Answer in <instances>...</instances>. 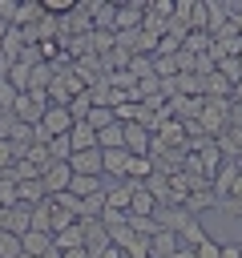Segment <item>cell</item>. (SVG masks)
<instances>
[{"instance_id":"obj_1","label":"cell","mask_w":242,"mask_h":258,"mask_svg":"<svg viewBox=\"0 0 242 258\" xmlns=\"http://www.w3.org/2000/svg\"><path fill=\"white\" fill-rule=\"evenodd\" d=\"M44 109H48V89H28V93H16V101H12L8 113L20 125H40Z\"/></svg>"},{"instance_id":"obj_2","label":"cell","mask_w":242,"mask_h":258,"mask_svg":"<svg viewBox=\"0 0 242 258\" xmlns=\"http://www.w3.org/2000/svg\"><path fill=\"white\" fill-rule=\"evenodd\" d=\"M226 113H230V101H206V109H202L198 125H202V133H206L210 141L226 133Z\"/></svg>"},{"instance_id":"obj_3","label":"cell","mask_w":242,"mask_h":258,"mask_svg":"<svg viewBox=\"0 0 242 258\" xmlns=\"http://www.w3.org/2000/svg\"><path fill=\"white\" fill-rule=\"evenodd\" d=\"M73 125H77V121L69 117V109H65V105H48V109H44V117H40V129L48 133V141H52V137H69V133H73Z\"/></svg>"},{"instance_id":"obj_4","label":"cell","mask_w":242,"mask_h":258,"mask_svg":"<svg viewBox=\"0 0 242 258\" xmlns=\"http://www.w3.org/2000/svg\"><path fill=\"white\" fill-rule=\"evenodd\" d=\"M69 181H73V169H69V161H52V165L40 173V185H44V194H48V198L65 194V189H69Z\"/></svg>"},{"instance_id":"obj_5","label":"cell","mask_w":242,"mask_h":258,"mask_svg":"<svg viewBox=\"0 0 242 258\" xmlns=\"http://www.w3.org/2000/svg\"><path fill=\"white\" fill-rule=\"evenodd\" d=\"M121 129H125V153H133V157H149L153 133H149L145 125H137V121H129V125H121Z\"/></svg>"},{"instance_id":"obj_6","label":"cell","mask_w":242,"mask_h":258,"mask_svg":"<svg viewBox=\"0 0 242 258\" xmlns=\"http://www.w3.org/2000/svg\"><path fill=\"white\" fill-rule=\"evenodd\" d=\"M145 20V0H133V4H117V24L113 32H137Z\"/></svg>"},{"instance_id":"obj_7","label":"cell","mask_w":242,"mask_h":258,"mask_svg":"<svg viewBox=\"0 0 242 258\" xmlns=\"http://www.w3.org/2000/svg\"><path fill=\"white\" fill-rule=\"evenodd\" d=\"M238 161H222L218 169H214V177H210V189H214V198L222 202V198H230V189H234V181H238Z\"/></svg>"},{"instance_id":"obj_8","label":"cell","mask_w":242,"mask_h":258,"mask_svg":"<svg viewBox=\"0 0 242 258\" xmlns=\"http://www.w3.org/2000/svg\"><path fill=\"white\" fill-rule=\"evenodd\" d=\"M69 169H73L77 177H101V149L69 153Z\"/></svg>"},{"instance_id":"obj_9","label":"cell","mask_w":242,"mask_h":258,"mask_svg":"<svg viewBox=\"0 0 242 258\" xmlns=\"http://www.w3.org/2000/svg\"><path fill=\"white\" fill-rule=\"evenodd\" d=\"M101 173H113L117 181H125V173H129V153H125V149H101Z\"/></svg>"},{"instance_id":"obj_10","label":"cell","mask_w":242,"mask_h":258,"mask_svg":"<svg viewBox=\"0 0 242 258\" xmlns=\"http://www.w3.org/2000/svg\"><path fill=\"white\" fill-rule=\"evenodd\" d=\"M0 230H8V234H16V238H24V234L32 230V210H28V206L4 210V226H0Z\"/></svg>"},{"instance_id":"obj_11","label":"cell","mask_w":242,"mask_h":258,"mask_svg":"<svg viewBox=\"0 0 242 258\" xmlns=\"http://www.w3.org/2000/svg\"><path fill=\"white\" fill-rule=\"evenodd\" d=\"M141 181H117V185H109L105 189V206L109 210H125L129 214V198H133V189H137Z\"/></svg>"},{"instance_id":"obj_12","label":"cell","mask_w":242,"mask_h":258,"mask_svg":"<svg viewBox=\"0 0 242 258\" xmlns=\"http://www.w3.org/2000/svg\"><path fill=\"white\" fill-rule=\"evenodd\" d=\"M214 206H218V198H214V189H210V185H198V189L182 202V210H186L190 218H198L202 210H214Z\"/></svg>"},{"instance_id":"obj_13","label":"cell","mask_w":242,"mask_h":258,"mask_svg":"<svg viewBox=\"0 0 242 258\" xmlns=\"http://www.w3.org/2000/svg\"><path fill=\"white\" fill-rule=\"evenodd\" d=\"M214 145H218V153H222L226 161H242V129H230V125H226V133L214 137Z\"/></svg>"},{"instance_id":"obj_14","label":"cell","mask_w":242,"mask_h":258,"mask_svg":"<svg viewBox=\"0 0 242 258\" xmlns=\"http://www.w3.org/2000/svg\"><path fill=\"white\" fill-rule=\"evenodd\" d=\"M69 145H73V153L97 149V133H93V125H89V121H77V125H73V133H69Z\"/></svg>"},{"instance_id":"obj_15","label":"cell","mask_w":242,"mask_h":258,"mask_svg":"<svg viewBox=\"0 0 242 258\" xmlns=\"http://www.w3.org/2000/svg\"><path fill=\"white\" fill-rule=\"evenodd\" d=\"M129 214H133V218H153V214H157V202H153V194H149L145 185L133 189V198H129Z\"/></svg>"},{"instance_id":"obj_16","label":"cell","mask_w":242,"mask_h":258,"mask_svg":"<svg viewBox=\"0 0 242 258\" xmlns=\"http://www.w3.org/2000/svg\"><path fill=\"white\" fill-rule=\"evenodd\" d=\"M182 242H177V234H169V230H157L153 238H149V258H173V250H177Z\"/></svg>"},{"instance_id":"obj_17","label":"cell","mask_w":242,"mask_h":258,"mask_svg":"<svg viewBox=\"0 0 242 258\" xmlns=\"http://www.w3.org/2000/svg\"><path fill=\"white\" fill-rule=\"evenodd\" d=\"M52 246L65 254V250H81L85 246V230H81V222H73L69 230H60V234H52Z\"/></svg>"},{"instance_id":"obj_18","label":"cell","mask_w":242,"mask_h":258,"mask_svg":"<svg viewBox=\"0 0 242 258\" xmlns=\"http://www.w3.org/2000/svg\"><path fill=\"white\" fill-rule=\"evenodd\" d=\"M20 250L32 254V258H44V254L52 250V234H36V230H28V234L20 238Z\"/></svg>"},{"instance_id":"obj_19","label":"cell","mask_w":242,"mask_h":258,"mask_svg":"<svg viewBox=\"0 0 242 258\" xmlns=\"http://www.w3.org/2000/svg\"><path fill=\"white\" fill-rule=\"evenodd\" d=\"M226 24H230V20H226V4H222V0H206V32L218 36Z\"/></svg>"},{"instance_id":"obj_20","label":"cell","mask_w":242,"mask_h":258,"mask_svg":"<svg viewBox=\"0 0 242 258\" xmlns=\"http://www.w3.org/2000/svg\"><path fill=\"white\" fill-rule=\"evenodd\" d=\"M97 149H125V129H121V121H113V125H105V129L97 133Z\"/></svg>"},{"instance_id":"obj_21","label":"cell","mask_w":242,"mask_h":258,"mask_svg":"<svg viewBox=\"0 0 242 258\" xmlns=\"http://www.w3.org/2000/svg\"><path fill=\"white\" fill-rule=\"evenodd\" d=\"M105 185H101V177H77L73 173V181H69V194L73 198H93V194H101Z\"/></svg>"},{"instance_id":"obj_22","label":"cell","mask_w":242,"mask_h":258,"mask_svg":"<svg viewBox=\"0 0 242 258\" xmlns=\"http://www.w3.org/2000/svg\"><path fill=\"white\" fill-rule=\"evenodd\" d=\"M153 169H157L153 157H133V153H129V173H125V181H145Z\"/></svg>"},{"instance_id":"obj_23","label":"cell","mask_w":242,"mask_h":258,"mask_svg":"<svg viewBox=\"0 0 242 258\" xmlns=\"http://www.w3.org/2000/svg\"><path fill=\"white\" fill-rule=\"evenodd\" d=\"M32 230H36V234H52V198L32 210Z\"/></svg>"},{"instance_id":"obj_24","label":"cell","mask_w":242,"mask_h":258,"mask_svg":"<svg viewBox=\"0 0 242 258\" xmlns=\"http://www.w3.org/2000/svg\"><path fill=\"white\" fill-rule=\"evenodd\" d=\"M85 121H89V125H93V133H101V129H105V125H113V121H117V117H113V109H105V105H93V109H89V117H85Z\"/></svg>"},{"instance_id":"obj_25","label":"cell","mask_w":242,"mask_h":258,"mask_svg":"<svg viewBox=\"0 0 242 258\" xmlns=\"http://www.w3.org/2000/svg\"><path fill=\"white\" fill-rule=\"evenodd\" d=\"M89 109H93V93H81V97L69 101V117H73V121H85Z\"/></svg>"},{"instance_id":"obj_26","label":"cell","mask_w":242,"mask_h":258,"mask_svg":"<svg viewBox=\"0 0 242 258\" xmlns=\"http://www.w3.org/2000/svg\"><path fill=\"white\" fill-rule=\"evenodd\" d=\"M214 69H218V73H222V77L230 81V89H234V85L242 81V64H238V56H226V60H218Z\"/></svg>"},{"instance_id":"obj_27","label":"cell","mask_w":242,"mask_h":258,"mask_svg":"<svg viewBox=\"0 0 242 258\" xmlns=\"http://www.w3.org/2000/svg\"><path fill=\"white\" fill-rule=\"evenodd\" d=\"M73 222H77V218H73V214H69L65 206H56V198H52V234H60V230H69Z\"/></svg>"},{"instance_id":"obj_28","label":"cell","mask_w":242,"mask_h":258,"mask_svg":"<svg viewBox=\"0 0 242 258\" xmlns=\"http://www.w3.org/2000/svg\"><path fill=\"white\" fill-rule=\"evenodd\" d=\"M0 258H20V238L0 230Z\"/></svg>"},{"instance_id":"obj_29","label":"cell","mask_w":242,"mask_h":258,"mask_svg":"<svg viewBox=\"0 0 242 258\" xmlns=\"http://www.w3.org/2000/svg\"><path fill=\"white\" fill-rule=\"evenodd\" d=\"M69 153H73L69 137H52V141H48V157H52V161H69Z\"/></svg>"},{"instance_id":"obj_30","label":"cell","mask_w":242,"mask_h":258,"mask_svg":"<svg viewBox=\"0 0 242 258\" xmlns=\"http://www.w3.org/2000/svg\"><path fill=\"white\" fill-rule=\"evenodd\" d=\"M12 101H16V89L8 85V77H0V113H8Z\"/></svg>"},{"instance_id":"obj_31","label":"cell","mask_w":242,"mask_h":258,"mask_svg":"<svg viewBox=\"0 0 242 258\" xmlns=\"http://www.w3.org/2000/svg\"><path fill=\"white\" fill-rule=\"evenodd\" d=\"M198 258H222V242H214V238H206L198 250H194Z\"/></svg>"},{"instance_id":"obj_32","label":"cell","mask_w":242,"mask_h":258,"mask_svg":"<svg viewBox=\"0 0 242 258\" xmlns=\"http://www.w3.org/2000/svg\"><path fill=\"white\" fill-rule=\"evenodd\" d=\"M218 210H226V214L242 218V198H222V202H218Z\"/></svg>"},{"instance_id":"obj_33","label":"cell","mask_w":242,"mask_h":258,"mask_svg":"<svg viewBox=\"0 0 242 258\" xmlns=\"http://www.w3.org/2000/svg\"><path fill=\"white\" fill-rule=\"evenodd\" d=\"M222 258H242V242H222Z\"/></svg>"},{"instance_id":"obj_34","label":"cell","mask_w":242,"mask_h":258,"mask_svg":"<svg viewBox=\"0 0 242 258\" xmlns=\"http://www.w3.org/2000/svg\"><path fill=\"white\" fill-rule=\"evenodd\" d=\"M97 258H125V254H121V250H117V246H113V242H109V246H105V250H101V254H97Z\"/></svg>"},{"instance_id":"obj_35","label":"cell","mask_w":242,"mask_h":258,"mask_svg":"<svg viewBox=\"0 0 242 258\" xmlns=\"http://www.w3.org/2000/svg\"><path fill=\"white\" fill-rule=\"evenodd\" d=\"M60 258H93V254H89V250H85V246H81V250H65V254H60Z\"/></svg>"},{"instance_id":"obj_36","label":"cell","mask_w":242,"mask_h":258,"mask_svg":"<svg viewBox=\"0 0 242 258\" xmlns=\"http://www.w3.org/2000/svg\"><path fill=\"white\" fill-rule=\"evenodd\" d=\"M173 258H198V254H194L190 246H177V250H173Z\"/></svg>"},{"instance_id":"obj_37","label":"cell","mask_w":242,"mask_h":258,"mask_svg":"<svg viewBox=\"0 0 242 258\" xmlns=\"http://www.w3.org/2000/svg\"><path fill=\"white\" fill-rule=\"evenodd\" d=\"M230 101H234V105H242V81L234 85V93H230Z\"/></svg>"},{"instance_id":"obj_38","label":"cell","mask_w":242,"mask_h":258,"mask_svg":"<svg viewBox=\"0 0 242 258\" xmlns=\"http://www.w3.org/2000/svg\"><path fill=\"white\" fill-rule=\"evenodd\" d=\"M44 258H60V250H56V246H52V250H48V254H44Z\"/></svg>"},{"instance_id":"obj_39","label":"cell","mask_w":242,"mask_h":258,"mask_svg":"<svg viewBox=\"0 0 242 258\" xmlns=\"http://www.w3.org/2000/svg\"><path fill=\"white\" fill-rule=\"evenodd\" d=\"M20 258H32V254H24V250H20Z\"/></svg>"},{"instance_id":"obj_40","label":"cell","mask_w":242,"mask_h":258,"mask_svg":"<svg viewBox=\"0 0 242 258\" xmlns=\"http://www.w3.org/2000/svg\"><path fill=\"white\" fill-rule=\"evenodd\" d=\"M238 64H242V52H238Z\"/></svg>"}]
</instances>
